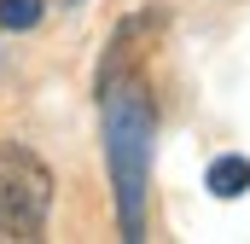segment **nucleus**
<instances>
[{"label": "nucleus", "instance_id": "nucleus-1", "mask_svg": "<svg viewBox=\"0 0 250 244\" xmlns=\"http://www.w3.org/2000/svg\"><path fill=\"white\" fill-rule=\"evenodd\" d=\"M99 122H105V169L117 233L128 244L146 239V192H151V145H157V105L140 76H99Z\"/></svg>", "mask_w": 250, "mask_h": 244}, {"label": "nucleus", "instance_id": "nucleus-2", "mask_svg": "<svg viewBox=\"0 0 250 244\" xmlns=\"http://www.w3.org/2000/svg\"><path fill=\"white\" fill-rule=\"evenodd\" d=\"M53 209V175L23 140H0V244L47 239Z\"/></svg>", "mask_w": 250, "mask_h": 244}, {"label": "nucleus", "instance_id": "nucleus-3", "mask_svg": "<svg viewBox=\"0 0 250 244\" xmlns=\"http://www.w3.org/2000/svg\"><path fill=\"white\" fill-rule=\"evenodd\" d=\"M204 186H209V198H245L250 192V157H239V151L215 157L209 175H204Z\"/></svg>", "mask_w": 250, "mask_h": 244}, {"label": "nucleus", "instance_id": "nucleus-4", "mask_svg": "<svg viewBox=\"0 0 250 244\" xmlns=\"http://www.w3.org/2000/svg\"><path fill=\"white\" fill-rule=\"evenodd\" d=\"M41 12H47V0H0V29H35L41 23Z\"/></svg>", "mask_w": 250, "mask_h": 244}, {"label": "nucleus", "instance_id": "nucleus-5", "mask_svg": "<svg viewBox=\"0 0 250 244\" xmlns=\"http://www.w3.org/2000/svg\"><path fill=\"white\" fill-rule=\"evenodd\" d=\"M70 6H76V0H70Z\"/></svg>", "mask_w": 250, "mask_h": 244}]
</instances>
